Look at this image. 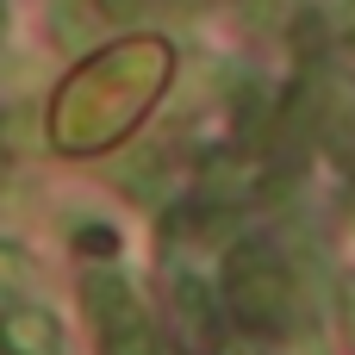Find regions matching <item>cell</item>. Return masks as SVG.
<instances>
[{
    "instance_id": "1",
    "label": "cell",
    "mask_w": 355,
    "mask_h": 355,
    "mask_svg": "<svg viewBox=\"0 0 355 355\" xmlns=\"http://www.w3.org/2000/svg\"><path fill=\"white\" fill-rule=\"evenodd\" d=\"M225 306L243 331H262V337H281L293 324V275L287 262L268 250V243H237L231 262H225Z\"/></svg>"
},
{
    "instance_id": "2",
    "label": "cell",
    "mask_w": 355,
    "mask_h": 355,
    "mask_svg": "<svg viewBox=\"0 0 355 355\" xmlns=\"http://www.w3.org/2000/svg\"><path fill=\"white\" fill-rule=\"evenodd\" d=\"M94 324H100V355H162L156 349V324L150 312L137 306V293L119 281V275H87L81 287Z\"/></svg>"
},
{
    "instance_id": "3",
    "label": "cell",
    "mask_w": 355,
    "mask_h": 355,
    "mask_svg": "<svg viewBox=\"0 0 355 355\" xmlns=\"http://www.w3.org/2000/svg\"><path fill=\"white\" fill-rule=\"evenodd\" d=\"M0 355H62L56 318L37 312V306H12V312H0Z\"/></svg>"
},
{
    "instance_id": "4",
    "label": "cell",
    "mask_w": 355,
    "mask_h": 355,
    "mask_svg": "<svg viewBox=\"0 0 355 355\" xmlns=\"http://www.w3.org/2000/svg\"><path fill=\"white\" fill-rule=\"evenodd\" d=\"M100 12H106V19H137L144 0H100Z\"/></svg>"
},
{
    "instance_id": "5",
    "label": "cell",
    "mask_w": 355,
    "mask_h": 355,
    "mask_svg": "<svg viewBox=\"0 0 355 355\" xmlns=\"http://www.w3.org/2000/svg\"><path fill=\"white\" fill-rule=\"evenodd\" d=\"M343 19H349V37H355V0H349V6H343Z\"/></svg>"
},
{
    "instance_id": "6",
    "label": "cell",
    "mask_w": 355,
    "mask_h": 355,
    "mask_svg": "<svg viewBox=\"0 0 355 355\" xmlns=\"http://www.w3.org/2000/svg\"><path fill=\"white\" fill-rule=\"evenodd\" d=\"M0 25H6V0H0Z\"/></svg>"
}]
</instances>
